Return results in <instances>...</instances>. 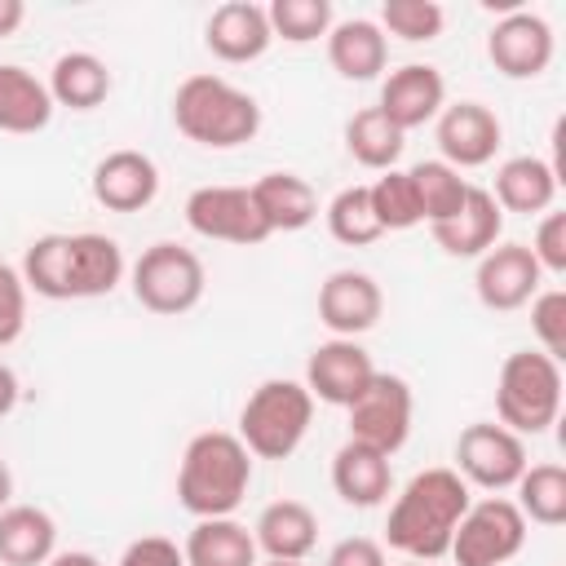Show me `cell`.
<instances>
[{
  "mask_svg": "<svg viewBox=\"0 0 566 566\" xmlns=\"http://www.w3.org/2000/svg\"><path fill=\"white\" fill-rule=\"evenodd\" d=\"M469 486L455 469H424L416 473L385 522L389 548H398L407 562H438L451 553V535L469 509Z\"/></svg>",
  "mask_w": 566,
  "mask_h": 566,
  "instance_id": "obj_1",
  "label": "cell"
},
{
  "mask_svg": "<svg viewBox=\"0 0 566 566\" xmlns=\"http://www.w3.org/2000/svg\"><path fill=\"white\" fill-rule=\"evenodd\" d=\"M252 486V455L239 433L203 429L186 442L177 469V500L195 517H234Z\"/></svg>",
  "mask_w": 566,
  "mask_h": 566,
  "instance_id": "obj_2",
  "label": "cell"
},
{
  "mask_svg": "<svg viewBox=\"0 0 566 566\" xmlns=\"http://www.w3.org/2000/svg\"><path fill=\"white\" fill-rule=\"evenodd\" d=\"M172 124L208 150H234L261 133V106L221 75H190L172 93Z\"/></svg>",
  "mask_w": 566,
  "mask_h": 566,
  "instance_id": "obj_3",
  "label": "cell"
},
{
  "mask_svg": "<svg viewBox=\"0 0 566 566\" xmlns=\"http://www.w3.org/2000/svg\"><path fill=\"white\" fill-rule=\"evenodd\" d=\"M310 420H314L310 389L301 380L274 376L248 394V402L239 411V442L256 460H287L305 442Z\"/></svg>",
  "mask_w": 566,
  "mask_h": 566,
  "instance_id": "obj_4",
  "label": "cell"
},
{
  "mask_svg": "<svg viewBox=\"0 0 566 566\" xmlns=\"http://www.w3.org/2000/svg\"><path fill=\"white\" fill-rule=\"evenodd\" d=\"M562 411V363H553L544 349H517L500 363L495 376V416L517 438H535L548 424H557Z\"/></svg>",
  "mask_w": 566,
  "mask_h": 566,
  "instance_id": "obj_5",
  "label": "cell"
},
{
  "mask_svg": "<svg viewBox=\"0 0 566 566\" xmlns=\"http://www.w3.org/2000/svg\"><path fill=\"white\" fill-rule=\"evenodd\" d=\"M203 287H208L203 261L172 239L150 243L133 261V296L150 314H186L203 301Z\"/></svg>",
  "mask_w": 566,
  "mask_h": 566,
  "instance_id": "obj_6",
  "label": "cell"
},
{
  "mask_svg": "<svg viewBox=\"0 0 566 566\" xmlns=\"http://www.w3.org/2000/svg\"><path fill=\"white\" fill-rule=\"evenodd\" d=\"M522 544H526L522 509L504 495H486V500H469L451 535V557L455 566H504L522 553Z\"/></svg>",
  "mask_w": 566,
  "mask_h": 566,
  "instance_id": "obj_7",
  "label": "cell"
},
{
  "mask_svg": "<svg viewBox=\"0 0 566 566\" xmlns=\"http://www.w3.org/2000/svg\"><path fill=\"white\" fill-rule=\"evenodd\" d=\"M349 411V438L380 451V455H394L402 451V442L411 438V416H416V398H411V385L394 371H376L367 380V389L345 407Z\"/></svg>",
  "mask_w": 566,
  "mask_h": 566,
  "instance_id": "obj_8",
  "label": "cell"
},
{
  "mask_svg": "<svg viewBox=\"0 0 566 566\" xmlns=\"http://www.w3.org/2000/svg\"><path fill=\"white\" fill-rule=\"evenodd\" d=\"M526 464H531L526 442L495 420H473L455 438V473L464 478V486L509 491V486H517Z\"/></svg>",
  "mask_w": 566,
  "mask_h": 566,
  "instance_id": "obj_9",
  "label": "cell"
},
{
  "mask_svg": "<svg viewBox=\"0 0 566 566\" xmlns=\"http://www.w3.org/2000/svg\"><path fill=\"white\" fill-rule=\"evenodd\" d=\"M186 226L199 239L239 243V248H256V243L270 239V230H265L248 186H199V190H190Z\"/></svg>",
  "mask_w": 566,
  "mask_h": 566,
  "instance_id": "obj_10",
  "label": "cell"
},
{
  "mask_svg": "<svg viewBox=\"0 0 566 566\" xmlns=\"http://www.w3.org/2000/svg\"><path fill=\"white\" fill-rule=\"evenodd\" d=\"M486 57L509 80H535L553 62V27L531 9H513L491 27Z\"/></svg>",
  "mask_w": 566,
  "mask_h": 566,
  "instance_id": "obj_11",
  "label": "cell"
},
{
  "mask_svg": "<svg viewBox=\"0 0 566 566\" xmlns=\"http://www.w3.org/2000/svg\"><path fill=\"white\" fill-rule=\"evenodd\" d=\"M385 314V292L371 274L363 270H332L318 287V323L332 336L358 340L363 332H371Z\"/></svg>",
  "mask_w": 566,
  "mask_h": 566,
  "instance_id": "obj_12",
  "label": "cell"
},
{
  "mask_svg": "<svg viewBox=\"0 0 566 566\" xmlns=\"http://www.w3.org/2000/svg\"><path fill=\"white\" fill-rule=\"evenodd\" d=\"M376 376V363L371 354L358 345V340H345V336H332L323 345H314L310 363H305V389L314 402H327V407H349L367 380Z\"/></svg>",
  "mask_w": 566,
  "mask_h": 566,
  "instance_id": "obj_13",
  "label": "cell"
},
{
  "mask_svg": "<svg viewBox=\"0 0 566 566\" xmlns=\"http://www.w3.org/2000/svg\"><path fill=\"white\" fill-rule=\"evenodd\" d=\"M539 283H544V270L526 243H495L491 252L478 256L473 287H478V301L486 310H500V314L522 310V305H531Z\"/></svg>",
  "mask_w": 566,
  "mask_h": 566,
  "instance_id": "obj_14",
  "label": "cell"
},
{
  "mask_svg": "<svg viewBox=\"0 0 566 566\" xmlns=\"http://www.w3.org/2000/svg\"><path fill=\"white\" fill-rule=\"evenodd\" d=\"M500 142H504V128H500L491 106H482V102L442 106V115H438V150H442V164H451L455 172L491 164Z\"/></svg>",
  "mask_w": 566,
  "mask_h": 566,
  "instance_id": "obj_15",
  "label": "cell"
},
{
  "mask_svg": "<svg viewBox=\"0 0 566 566\" xmlns=\"http://www.w3.org/2000/svg\"><path fill=\"white\" fill-rule=\"evenodd\" d=\"M376 106H380V111L389 115V124H398L402 133L424 128V124L438 119L442 106H447V80H442V71L429 66V62H407V66H398V71L385 75Z\"/></svg>",
  "mask_w": 566,
  "mask_h": 566,
  "instance_id": "obj_16",
  "label": "cell"
},
{
  "mask_svg": "<svg viewBox=\"0 0 566 566\" xmlns=\"http://www.w3.org/2000/svg\"><path fill=\"white\" fill-rule=\"evenodd\" d=\"M159 195V168L142 150H111L93 168V199L106 212H142Z\"/></svg>",
  "mask_w": 566,
  "mask_h": 566,
  "instance_id": "obj_17",
  "label": "cell"
},
{
  "mask_svg": "<svg viewBox=\"0 0 566 566\" xmlns=\"http://www.w3.org/2000/svg\"><path fill=\"white\" fill-rule=\"evenodd\" d=\"M124 279V252L111 234L80 230L66 234V301L111 296Z\"/></svg>",
  "mask_w": 566,
  "mask_h": 566,
  "instance_id": "obj_18",
  "label": "cell"
},
{
  "mask_svg": "<svg viewBox=\"0 0 566 566\" xmlns=\"http://www.w3.org/2000/svg\"><path fill=\"white\" fill-rule=\"evenodd\" d=\"M203 44L221 62H256L274 44V31H270V18H265L261 4H252V0H226V4L212 9L208 27H203Z\"/></svg>",
  "mask_w": 566,
  "mask_h": 566,
  "instance_id": "obj_19",
  "label": "cell"
},
{
  "mask_svg": "<svg viewBox=\"0 0 566 566\" xmlns=\"http://www.w3.org/2000/svg\"><path fill=\"white\" fill-rule=\"evenodd\" d=\"M500 230H504V212L491 199V190H482V186H469V195H464L455 217L429 226L433 243L447 256H482V252H491L500 243Z\"/></svg>",
  "mask_w": 566,
  "mask_h": 566,
  "instance_id": "obj_20",
  "label": "cell"
},
{
  "mask_svg": "<svg viewBox=\"0 0 566 566\" xmlns=\"http://www.w3.org/2000/svg\"><path fill=\"white\" fill-rule=\"evenodd\" d=\"M252 539H256V553H265L270 562H305L318 544V517L301 500H274L261 509Z\"/></svg>",
  "mask_w": 566,
  "mask_h": 566,
  "instance_id": "obj_21",
  "label": "cell"
},
{
  "mask_svg": "<svg viewBox=\"0 0 566 566\" xmlns=\"http://www.w3.org/2000/svg\"><path fill=\"white\" fill-rule=\"evenodd\" d=\"M327 62L340 80H376L389 62V35L371 18H345L327 31Z\"/></svg>",
  "mask_w": 566,
  "mask_h": 566,
  "instance_id": "obj_22",
  "label": "cell"
},
{
  "mask_svg": "<svg viewBox=\"0 0 566 566\" xmlns=\"http://www.w3.org/2000/svg\"><path fill=\"white\" fill-rule=\"evenodd\" d=\"M557 181L562 172L539 159V155H513L495 168V190L491 199L500 203V212H548L557 199Z\"/></svg>",
  "mask_w": 566,
  "mask_h": 566,
  "instance_id": "obj_23",
  "label": "cell"
},
{
  "mask_svg": "<svg viewBox=\"0 0 566 566\" xmlns=\"http://www.w3.org/2000/svg\"><path fill=\"white\" fill-rule=\"evenodd\" d=\"M332 486L345 504L354 509H376L385 504V495L394 491V464L389 455L363 447V442H345L336 455H332Z\"/></svg>",
  "mask_w": 566,
  "mask_h": 566,
  "instance_id": "obj_24",
  "label": "cell"
},
{
  "mask_svg": "<svg viewBox=\"0 0 566 566\" xmlns=\"http://www.w3.org/2000/svg\"><path fill=\"white\" fill-rule=\"evenodd\" d=\"M248 190H252V203H256V212H261L270 234L305 230L318 217V195L301 172H265Z\"/></svg>",
  "mask_w": 566,
  "mask_h": 566,
  "instance_id": "obj_25",
  "label": "cell"
},
{
  "mask_svg": "<svg viewBox=\"0 0 566 566\" xmlns=\"http://www.w3.org/2000/svg\"><path fill=\"white\" fill-rule=\"evenodd\" d=\"M57 553V522L35 504H9L0 513V562L44 566Z\"/></svg>",
  "mask_w": 566,
  "mask_h": 566,
  "instance_id": "obj_26",
  "label": "cell"
},
{
  "mask_svg": "<svg viewBox=\"0 0 566 566\" xmlns=\"http://www.w3.org/2000/svg\"><path fill=\"white\" fill-rule=\"evenodd\" d=\"M53 119L49 84L18 62H0V133H40Z\"/></svg>",
  "mask_w": 566,
  "mask_h": 566,
  "instance_id": "obj_27",
  "label": "cell"
},
{
  "mask_svg": "<svg viewBox=\"0 0 566 566\" xmlns=\"http://www.w3.org/2000/svg\"><path fill=\"white\" fill-rule=\"evenodd\" d=\"M186 566H256V539L234 517H199L181 544Z\"/></svg>",
  "mask_w": 566,
  "mask_h": 566,
  "instance_id": "obj_28",
  "label": "cell"
},
{
  "mask_svg": "<svg viewBox=\"0 0 566 566\" xmlns=\"http://www.w3.org/2000/svg\"><path fill=\"white\" fill-rule=\"evenodd\" d=\"M106 93H111V71H106V62L97 53L71 49L49 71V97H53V106L93 111V106L106 102Z\"/></svg>",
  "mask_w": 566,
  "mask_h": 566,
  "instance_id": "obj_29",
  "label": "cell"
},
{
  "mask_svg": "<svg viewBox=\"0 0 566 566\" xmlns=\"http://www.w3.org/2000/svg\"><path fill=\"white\" fill-rule=\"evenodd\" d=\"M407 133L398 124H389V115L380 106H363L345 119V150L363 164V168H376V172H389L402 155V142Z\"/></svg>",
  "mask_w": 566,
  "mask_h": 566,
  "instance_id": "obj_30",
  "label": "cell"
},
{
  "mask_svg": "<svg viewBox=\"0 0 566 566\" xmlns=\"http://www.w3.org/2000/svg\"><path fill=\"white\" fill-rule=\"evenodd\" d=\"M526 522L539 526H562L566 522V469L562 464H526L517 478V500Z\"/></svg>",
  "mask_w": 566,
  "mask_h": 566,
  "instance_id": "obj_31",
  "label": "cell"
},
{
  "mask_svg": "<svg viewBox=\"0 0 566 566\" xmlns=\"http://www.w3.org/2000/svg\"><path fill=\"white\" fill-rule=\"evenodd\" d=\"M407 177H411V186H416L420 217H424L429 226L455 217L460 203H464V195H469V181H464L451 164H442V159H424V164H416Z\"/></svg>",
  "mask_w": 566,
  "mask_h": 566,
  "instance_id": "obj_32",
  "label": "cell"
},
{
  "mask_svg": "<svg viewBox=\"0 0 566 566\" xmlns=\"http://www.w3.org/2000/svg\"><path fill=\"white\" fill-rule=\"evenodd\" d=\"M327 230H332V239L345 243V248H367V243H376V239L385 234L380 221H376V212H371L367 186H345V190L327 203Z\"/></svg>",
  "mask_w": 566,
  "mask_h": 566,
  "instance_id": "obj_33",
  "label": "cell"
},
{
  "mask_svg": "<svg viewBox=\"0 0 566 566\" xmlns=\"http://www.w3.org/2000/svg\"><path fill=\"white\" fill-rule=\"evenodd\" d=\"M265 18H270L274 40L310 44L332 31V0H270Z\"/></svg>",
  "mask_w": 566,
  "mask_h": 566,
  "instance_id": "obj_34",
  "label": "cell"
},
{
  "mask_svg": "<svg viewBox=\"0 0 566 566\" xmlns=\"http://www.w3.org/2000/svg\"><path fill=\"white\" fill-rule=\"evenodd\" d=\"M367 195H371V212H376V221H380L385 234H389V230H411V226L424 221V217H420L416 186H411V177L398 172V168L380 172V177L367 186Z\"/></svg>",
  "mask_w": 566,
  "mask_h": 566,
  "instance_id": "obj_35",
  "label": "cell"
},
{
  "mask_svg": "<svg viewBox=\"0 0 566 566\" xmlns=\"http://www.w3.org/2000/svg\"><path fill=\"white\" fill-rule=\"evenodd\" d=\"M380 31L407 40V44H420V40H438L442 27H447V13L438 0H385L380 4Z\"/></svg>",
  "mask_w": 566,
  "mask_h": 566,
  "instance_id": "obj_36",
  "label": "cell"
},
{
  "mask_svg": "<svg viewBox=\"0 0 566 566\" xmlns=\"http://www.w3.org/2000/svg\"><path fill=\"white\" fill-rule=\"evenodd\" d=\"M531 332L539 336V345L553 363L566 358V292L562 287L531 296Z\"/></svg>",
  "mask_w": 566,
  "mask_h": 566,
  "instance_id": "obj_37",
  "label": "cell"
},
{
  "mask_svg": "<svg viewBox=\"0 0 566 566\" xmlns=\"http://www.w3.org/2000/svg\"><path fill=\"white\" fill-rule=\"evenodd\" d=\"M27 327V283L13 265L0 261V349H9Z\"/></svg>",
  "mask_w": 566,
  "mask_h": 566,
  "instance_id": "obj_38",
  "label": "cell"
},
{
  "mask_svg": "<svg viewBox=\"0 0 566 566\" xmlns=\"http://www.w3.org/2000/svg\"><path fill=\"white\" fill-rule=\"evenodd\" d=\"M531 256L539 261V270L566 274V212H544L535 243H531Z\"/></svg>",
  "mask_w": 566,
  "mask_h": 566,
  "instance_id": "obj_39",
  "label": "cell"
},
{
  "mask_svg": "<svg viewBox=\"0 0 566 566\" xmlns=\"http://www.w3.org/2000/svg\"><path fill=\"white\" fill-rule=\"evenodd\" d=\"M115 566H186V557L168 535H142L119 553Z\"/></svg>",
  "mask_w": 566,
  "mask_h": 566,
  "instance_id": "obj_40",
  "label": "cell"
},
{
  "mask_svg": "<svg viewBox=\"0 0 566 566\" xmlns=\"http://www.w3.org/2000/svg\"><path fill=\"white\" fill-rule=\"evenodd\" d=\"M323 566H385V548L376 539H367V535H349L327 553Z\"/></svg>",
  "mask_w": 566,
  "mask_h": 566,
  "instance_id": "obj_41",
  "label": "cell"
},
{
  "mask_svg": "<svg viewBox=\"0 0 566 566\" xmlns=\"http://www.w3.org/2000/svg\"><path fill=\"white\" fill-rule=\"evenodd\" d=\"M18 394H22V389H18L13 367H9V363H0V420H4V416L18 407Z\"/></svg>",
  "mask_w": 566,
  "mask_h": 566,
  "instance_id": "obj_42",
  "label": "cell"
},
{
  "mask_svg": "<svg viewBox=\"0 0 566 566\" xmlns=\"http://www.w3.org/2000/svg\"><path fill=\"white\" fill-rule=\"evenodd\" d=\"M22 18H27V4L22 0H0V40L13 35L22 27Z\"/></svg>",
  "mask_w": 566,
  "mask_h": 566,
  "instance_id": "obj_43",
  "label": "cell"
},
{
  "mask_svg": "<svg viewBox=\"0 0 566 566\" xmlns=\"http://www.w3.org/2000/svg\"><path fill=\"white\" fill-rule=\"evenodd\" d=\"M44 566H102L93 553H84V548H71V553H53Z\"/></svg>",
  "mask_w": 566,
  "mask_h": 566,
  "instance_id": "obj_44",
  "label": "cell"
},
{
  "mask_svg": "<svg viewBox=\"0 0 566 566\" xmlns=\"http://www.w3.org/2000/svg\"><path fill=\"white\" fill-rule=\"evenodd\" d=\"M13 504V473H9V464L0 460V513Z\"/></svg>",
  "mask_w": 566,
  "mask_h": 566,
  "instance_id": "obj_45",
  "label": "cell"
},
{
  "mask_svg": "<svg viewBox=\"0 0 566 566\" xmlns=\"http://www.w3.org/2000/svg\"><path fill=\"white\" fill-rule=\"evenodd\" d=\"M256 566H305V562H270V557H265V562H256Z\"/></svg>",
  "mask_w": 566,
  "mask_h": 566,
  "instance_id": "obj_46",
  "label": "cell"
},
{
  "mask_svg": "<svg viewBox=\"0 0 566 566\" xmlns=\"http://www.w3.org/2000/svg\"><path fill=\"white\" fill-rule=\"evenodd\" d=\"M402 566H429V562H402Z\"/></svg>",
  "mask_w": 566,
  "mask_h": 566,
  "instance_id": "obj_47",
  "label": "cell"
}]
</instances>
